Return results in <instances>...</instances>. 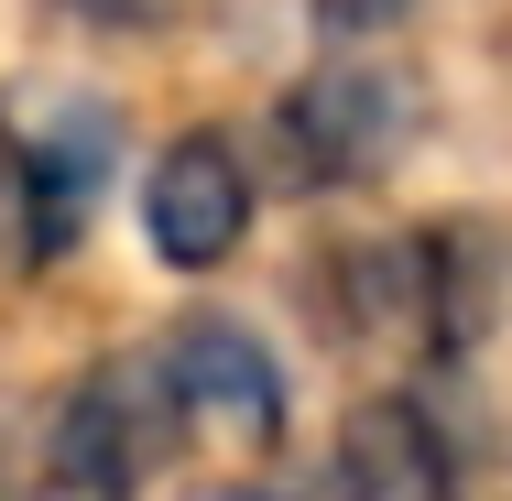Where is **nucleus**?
<instances>
[{
	"mask_svg": "<svg viewBox=\"0 0 512 501\" xmlns=\"http://www.w3.org/2000/svg\"><path fill=\"white\" fill-rule=\"evenodd\" d=\"M186 458H197V414L175 393L164 338H120L44 393L22 436V501H164Z\"/></svg>",
	"mask_w": 512,
	"mask_h": 501,
	"instance_id": "nucleus-1",
	"label": "nucleus"
},
{
	"mask_svg": "<svg viewBox=\"0 0 512 501\" xmlns=\"http://www.w3.org/2000/svg\"><path fill=\"white\" fill-rule=\"evenodd\" d=\"M262 186L306 207H349L371 197L393 164L414 153V77L382 55H316L284 99L262 109Z\"/></svg>",
	"mask_w": 512,
	"mask_h": 501,
	"instance_id": "nucleus-2",
	"label": "nucleus"
},
{
	"mask_svg": "<svg viewBox=\"0 0 512 501\" xmlns=\"http://www.w3.org/2000/svg\"><path fill=\"white\" fill-rule=\"evenodd\" d=\"M469 491H480L469 382H436V371H393L349 393L316 447V501H469Z\"/></svg>",
	"mask_w": 512,
	"mask_h": 501,
	"instance_id": "nucleus-3",
	"label": "nucleus"
},
{
	"mask_svg": "<svg viewBox=\"0 0 512 501\" xmlns=\"http://www.w3.org/2000/svg\"><path fill=\"white\" fill-rule=\"evenodd\" d=\"M131 218H142V262H153V273L218 284V273L251 251V229H262V153H251V131L175 120V131L142 153Z\"/></svg>",
	"mask_w": 512,
	"mask_h": 501,
	"instance_id": "nucleus-4",
	"label": "nucleus"
},
{
	"mask_svg": "<svg viewBox=\"0 0 512 501\" xmlns=\"http://www.w3.org/2000/svg\"><path fill=\"white\" fill-rule=\"evenodd\" d=\"M153 338H164L175 393L197 414V447H229V458H251V469H273V458L295 447V360H284V338H273L262 316L197 295L186 316H164Z\"/></svg>",
	"mask_w": 512,
	"mask_h": 501,
	"instance_id": "nucleus-5",
	"label": "nucleus"
},
{
	"mask_svg": "<svg viewBox=\"0 0 512 501\" xmlns=\"http://www.w3.org/2000/svg\"><path fill=\"white\" fill-rule=\"evenodd\" d=\"M393 262H404V371L469 382V360L502 338V305H512L502 218H480V207L404 218V229H393Z\"/></svg>",
	"mask_w": 512,
	"mask_h": 501,
	"instance_id": "nucleus-6",
	"label": "nucleus"
},
{
	"mask_svg": "<svg viewBox=\"0 0 512 501\" xmlns=\"http://www.w3.org/2000/svg\"><path fill=\"white\" fill-rule=\"evenodd\" d=\"M295 316L327 360H371V349H404V262H393V229H327L306 262H295Z\"/></svg>",
	"mask_w": 512,
	"mask_h": 501,
	"instance_id": "nucleus-7",
	"label": "nucleus"
},
{
	"mask_svg": "<svg viewBox=\"0 0 512 501\" xmlns=\"http://www.w3.org/2000/svg\"><path fill=\"white\" fill-rule=\"evenodd\" d=\"M22 142H33V273H55L99 229V197H109V175H120V109L66 99L55 120H33Z\"/></svg>",
	"mask_w": 512,
	"mask_h": 501,
	"instance_id": "nucleus-8",
	"label": "nucleus"
},
{
	"mask_svg": "<svg viewBox=\"0 0 512 501\" xmlns=\"http://www.w3.org/2000/svg\"><path fill=\"white\" fill-rule=\"evenodd\" d=\"M11 273H33V142L0 109V284Z\"/></svg>",
	"mask_w": 512,
	"mask_h": 501,
	"instance_id": "nucleus-9",
	"label": "nucleus"
},
{
	"mask_svg": "<svg viewBox=\"0 0 512 501\" xmlns=\"http://www.w3.org/2000/svg\"><path fill=\"white\" fill-rule=\"evenodd\" d=\"M186 0H44V22H66V33H164Z\"/></svg>",
	"mask_w": 512,
	"mask_h": 501,
	"instance_id": "nucleus-10",
	"label": "nucleus"
},
{
	"mask_svg": "<svg viewBox=\"0 0 512 501\" xmlns=\"http://www.w3.org/2000/svg\"><path fill=\"white\" fill-rule=\"evenodd\" d=\"M404 11H414V0H316V44H327V55H360V44L393 33Z\"/></svg>",
	"mask_w": 512,
	"mask_h": 501,
	"instance_id": "nucleus-11",
	"label": "nucleus"
},
{
	"mask_svg": "<svg viewBox=\"0 0 512 501\" xmlns=\"http://www.w3.org/2000/svg\"><path fill=\"white\" fill-rule=\"evenodd\" d=\"M186 501H316V491H284V480H262V469H240V480H207Z\"/></svg>",
	"mask_w": 512,
	"mask_h": 501,
	"instance_id": "nucleus-12",
	"label": "nucleus"
},
{
	"mask_svg": "<svg viewBox=\"0 0 512 501\" xmlns=\"http://www.w3.org/2000/svg\"><path fill=\"white\" fill-rule=\"evenodd\" d=\"M0 501H22V436L0 425Z\"/></svg>",
	"mask_w": 512,
	"mask_h": 501,
	"instance_id": "nucleus-13",
	"label": "nucleus"
}]
</instances>
